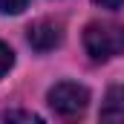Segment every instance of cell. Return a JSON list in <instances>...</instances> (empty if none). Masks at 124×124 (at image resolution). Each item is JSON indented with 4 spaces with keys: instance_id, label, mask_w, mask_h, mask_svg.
Wrapping results in <instances>:
<instances>
[{
    "instance_id": "obj_7",
    "label": "cell",
    "mask_w": 124,
    "mask_h": 124,
    "mask_svg": "<svg viewBox=\"0 0 124 124\" xmlns=\"http://www.w3.org/2000/svg\"><path fill=\"white\" fill-rule=\"evenodd\" d=\"M101 9H118V6H124V0H95Z\"/></svg>"
},
{
    "instance_id": "obj_2",
    "label": "cell",
    "mask_w": 124,
    "mask_h": 124,
    "mask_svg": "<svg viewBox=\"0 0 124 124\" xmlns=\"http://www.w3.org/2000/svg\"><path fill=\"white\" fill-rule=\"evenodd\" d=\"M87 104H90L87 87H81V84H75V81H61V84H55V87L49 90V107H52L58 116H63V118L81 116V113L87 110Z\"/></svg>"
},
{
    "instance_id": "obj_5",
    "label": "cell",
    "mask_w": 124,
    "mask_h": 124,
    "mask_svg": "<svg viewBox=\"0 0 124 124\" xmlns=\"http://www.w3.org/2000/svg\"><path fill=\"white\" fill-rule=\"evenodd\" d=\"M26 3L29 0H0V12L3 15H17V12L26 9Z\"/></svg>"
},
{
    "instance_id": "obj_3",
    "label": "cell",
    "mask_w": 124,
    "mask_h": 124,
    "mask_svg": "<svg viewBox=\"0 0 124 124\" xmlns=\"http://www.w3.org/2000/svg\"><path fill=\"white\" fill-rule=\"evenodd\" d=\"M61 38H63L61 26L52 23V20H38V23L29 26V43H32V49H38V52L55 49V46L61 43Z\"/></svg>"
},
{
    "instance_id": "obj_4",
    "label": "cell",
    "mask_w": 124,
    "mask_h": 124,
    "mask_svg": "<svg viewBox=\"0 0 124 124\" xmlns=\"http://www.w3.org/2000/svg\"><path fill=\"white\" fill-rule=\"evenodd\" d=\"M101 121L124 124V87H110L101 104Z\"/></svg>"
},
{
    "instance_id": "obj_6",
    "label": "cell",
    "mask_w": 124,
    "mask_h": 124,
    "mask_svg": "<svg viewBox=\"0 0 124 124\" xmlns=\"http://www.w3.org/2000/svg\"><path fill=\"white\" fill-rule=\"evenodd\" d=\"M12 61H15V58H12V49H9V46H6V43L0 40V78H3L6 72H9Z\"/></svg>"
},
{
    "instance_id": "obj_1",
    "label": "cell",
    "mask_w": 124,
    "mask_h": 124,
    "mask_svg": "<svg viewBox=\"0 0 124 124\" xmlns=\"http://www.w3.org/2000/svg\"><path fill=\"white\" fill-rule=\"evenodd\" d=\"M84 46L95 61H110L124 52V26L118 23H90L84 29Z\"/></svg>"
}]
</instances>
